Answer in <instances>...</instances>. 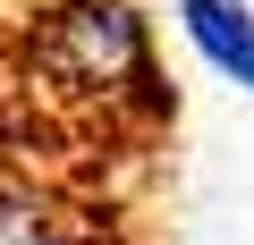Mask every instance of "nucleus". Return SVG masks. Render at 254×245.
I'll return each instance as SVG.
<instances>
[{
    "label": "nucleus",
    "mask_w": 254,
    "mask_h": 245,
    "mask_svg": "<svg viewBox=\"0 0 254 245\" xmlns=\"http://www.w3.org/2000/svg\"><path fill=\"white\" fill-rule=\"evenodd\" d=\"M178 34L195 43V59L212 76L254 93V9L246 0H178Z\"/></svg>",
    "instance_id": "nucleus-2"
},
{
    "label": "nucleus",
    "mask_w": 254,
    "mask_h": 245,
    "mask_svg": "<svg viewBox=\"0 0 254 245\" xmlns=\"http://www.w3.org/2000/svg\"><path fill=\"white\" fill-rule=\"evenodd\" d=\"M0 245H60V220L43 195L26 186H0Z\"/></svg>",
    "instance_id": "nucleus-3"
},
{
    "label": "nucleus",
    "mask_w": 254,
    "mask_h": 245,
    "mask_svg": "<svg viewBox=\"0 0 254 245\" xmlns=\"http://www.w3.org/2000/svg\"><path fill=\"white\" fill-rule=\"evenodd\" d=\"M43 68L76 93H127L153 85V51H144V17L127 0H60L43 17Z\"/></svg>",
    "instance_id": "nucleus-1"
}]
</instances>
